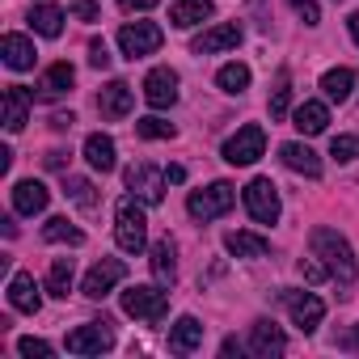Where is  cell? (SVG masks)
Returning a JSON list of instances; mask_svg holds the SVG:
<instances>
[{
  "mask_svg": "<svg viewBox=\"0 0 359 359\" xmlns=\"http://www.w3.org/2000/svg\"><path fill=\"white\" fill-rule=\"evenodd\" d=\"M287 5H292V13H296L304 26H317V22H321V9H317V0H287Z\"/></svg>",
  "mask_w": 359,
  "mask_h": 359,
  "instance_id": "f35d334b",
  "label": "cell"
},
{
  "mask_svg": "<svg viewBox=\"0 0 359 359\" xmlns=\"http://www.w3.org/2000/svg\"><path fill=\"white\" fill-rule=\"evenodd\" d=\"M300 275H304L309 283H325V279H334V275H330V266H325V262H317V254H313V258H300Z\"/></svg>",
  "mask_w": 359,
  "mask_h": 359,
  "instance_id": "74e56055",
  "label": "cell"
},
{
  "mask_svg": "<svg viewBox=\"0 0 359 359\" xmlns=\"http://www.w3.org/2000/svg\"><path fill=\"white\" fill-rule=\"evenodd\" d=\"M0 55H5V64H9L13 72H30L34 60H39V51H34V43H30L26 34H5V43H0Z\"/></svg>",
  "mask_w": 359,
  "mask_h": 359,
  "instance_id": "ffe728a7",
  "label": "cell"
},
{
  "mask_svg": "<svg viewBox=\"0 0 359 359\" xmlns=\"http://www.w3.org/2000/svg\"><path fill=\"white\" fill-rule=\"evenodd\" d=\"M72 123H76V118H72V114H51V127H55V131H68V127H72Z\"/></svg>",
  "mask_w": 359,
  "mask_h": 359,
  "instance_id": "7bdbcfd3",
  "label": "cell"
},
{
  "mask_svg": "<svg viewBox=\"0 0 359 359\" xmlns=\"http://www.w3.org/2000/svg\"><path fill=\"white\" fill-rule=\"evenodd\" d=\"M30 30L34 34H43V39H60V30H64V9L60 5H39V9H30Z\"/></svg>",
  "mask_w": 359,
  "mask_h": 359,
  "instance_id": "83f0119b",
  "label": "cell"
},
{
  "mask_svg": "<svg viewBox=\"0 0 359 359\" xmlns=\"http://www.w3.org/2000/svg\"><path fill=\"white\" fill-rule=\"evenodd\" d=\"M47 199H51V191L43 182H34V177H22V182L13 187V212L18 216H39L47 208Z\"/></svg>",
  "mask_w": 359,
  "mask_h": 359,
  "instance_id": "ac0fdd59",
  "label": "cell"
},
{
  "mask_svg": "<svg viewBox=\"0 0 359 359\" xmlns=\"http://www.w3.org/2000/svg\"><path fill=\"white\" fill-rule=\"evenodd\" d=\"M165 177H169V182H187V169H182V165H169Z\"/></svg>",
  "mask_w": 359,
  "mask_h": 359,
  "instance_id": "ee69618b",
  "label": "cell"
},
{
  "mask_svg": "<svg viewBox=\"0 0 359 359\" xmlns=\"http://www.w3.org/2000/svg\"><path fill=\"white\" fill-rule=\"evenodd\" d=\"M203 346V321L199 317H177L169 325V351L173 355H191Z\"/></svg>",
  "mask_w": 359,
  "mask_h": 359,
  "instance_id": "2e32d148",
  "label": "cell"
},
{
  "mask_svg": "<svg viewBox=\"0 0 359 359\" xmlns=\"http://www.w3.org/2000/svg\"><path fill=\"white\" fill-rule=\"evenodd\" d=\"M47 165L51 169H64V152H47Z\"/></svg>",
  "mask_w": 359,
  "mask_h": 359,
  "instance_id": "f6af8a7d",
  "label": "cell"
},
{
  "mask_svg": "<svg viewBox=\"0 0 359 359\" xmlns=\"http://www.w3.org/2000/svg\"><path fill=\"white\" fill-rule=\"evenodd\" d=\"M43 241H51V245H81L85 233H81L68 216H51V220L43 224Z\"/></svg>",
  "mask_w": 359,
  "mask_h": 359,
  "instance_id": "f1b7e54d",
  "label": "cell"
},
{
  "mask_svg": "<svg viewBox=\"0 0 359 359\" xmlns=\"http://www.w3.org/2000/svg\"><path fill=\"white\" fill-rule=\"evenodd\" d=\"M237 43H241V26H237V22H220V26L203 30V34L191 43V51H195V55H216V51H233Z\"/></svg>",
  "mask_w": 359,
  "mask_h": 359,
  "instance_id": "4fadbf2b",
  "label": "cell"
},
{
  "mask_svg": "<svg viewBox=\"0 0 359 359\" xmlns=\"http://www.w3.org/2000/svg\"><path fill=\"white\" fill-rule=\"evenodd\" d=\"M245 212L258 220V224H275L279 220V191L271 177H254L245 187Z\"/></svg>",
  "mask_w": 359,
  "mask_h": 359,
  "instance_id": "52a82bcc",
  "label": "cell"
},
{
  "mask_svg": "<svg viewBox=\"0 0 359 359\" xmlns=\"http://www.w3.org/2000/svg\"><path fill=\"white\" fill-rule=\"evenodd\" d=\"M114 241L123 254H140L148 245V216L131 195L118 199V208H114Z\"/></svg>",
  "mask_w": 359,
  "mask_h": 359,
  "instance_id": "7a4b0ae2",
  "label": "cell"
},
{
  "mask_svg": "<svg viewBox=\"0 0 359 359\" xmlns=\"http://www.w3.org/2000/svg\"><path fill=\"white\" fill-rule=\"evenodd\" d=\"M342 342H346V346H355V351H359V325H355V330H351V334H346V338H342Z\"/></svg>",
  "mask_w": 359,
  "mask_h": 359,
  "instance_id": "c3c4849f",
  "label": "cell"
},
{
  "mask_svg": "<svg viewBox=\"0 0 359 359\" xmlns=\"http://www.w3.org/2000/svg\"><path fill=\"white\" fill-rule=\"evenodd\" d=\"M72 13L81 18V22H97L102 13H97V5H93V0H76V5H72Z\"/></svg>",
  "mask_w": 359,
  "mask_h": 359,
  "instance_id": "60d3db41",
  "label": "cell"
},
{
  "mask_svg": "<svg viewBox=\"0 0 359 359\" xmlns=\"http://www.w3.org/2000/svg\"><path fill=\"white\" fill-rule=\"evenodd\" d=\"M173 254H177V250H173L169 237L152 245V279H156L161 287H173V279H177V258H173Z\"/></svg>",
  "mask_w": 359,
  "mask_h": 359,
  "instance_id": "d4e9b609",
  "label": "cell"
},
{
  "mask_svg": "<svg viewBox=\"0 0 359 359\" xmlns=\"http://www.w3.org/2000/svg\"><path fill=\"white\" fill-rule=\"evenodd\" d=\"M220 351H224V355H237V351H241V342H237V338H224V346H220Z\"/></svg>",
  "mask_w": 359,
  "mask_h": 359,
  "instance_id": "bcb514c9",
  "label": "cell"
},
{
  "mask_svg": "<svg viewBox=\"0 0 359 359\" xmlns=\"http://www.w3.org/2000/svg\"><path fill=\"white\" fill-rule=\"evenodd\" d=\"M334 5H338V0H334Z\"/></svg>",
  "mask_w": 359,
  "mask_h": 359,
  "instance_id": "681fc988",
  "label": "cell"
},
{
  "mask_svg": "<svg viewBox=\"0 0 359 359\" xmlns=\"http://www.w3.org/2000/svg\"><path fill=\"white\" fill-rule=\"evenodd\" d=\"M72 81H76V68L72 64H51L47 72H43V81H39V97L43 102H51V97H64L68 89H72Z\"/></svg>",
  "mask_w": 359,
  "mask_h": 359,
  "instance_id": "7402d4cb",
  "label": "cell"
},
{
  "mask_svg": "<svg viewBox=\"0 0 359 359\" xmlns=\"http://www.w3.org/2000/svg\"><path fill=\"white\" fill-rule=\"evenodd\" d=\"M330 156L334 161H359V135H334L330 140Z\"/></svg>",
  "mask_w": 359,
  "mask_h": 359,
  "instance_id": "836d02e7",
  "label": "cell"
},
{
  "mask_svg": "<svg viewBox=\"0 0 359 359\" xmlns=\"http://www.w3.org/2000/svg\"><path fill=\"white\" fill-rule=\"evenodd\" d=\"M72 275H76V262H72V258H55L51 271H47V292L64 300V296L72 292Z\"/></svg>",
  "mask_w": 359,
  "mask_h": 359,
  "instance_id": "4dcf8cb0",
  "label": "cell"
},
{
  "mask_svg": "<svg viewBox=\"0 0 359 359\" xmlns=\"http://www.w3.org/2000/svg\"><path fill=\"white\" fill-rule=\"evenodd\" d=\"M18 351H22L26 359H51V355H55V351H51V342H43V338H34V334L18 338Z\"/></svg>",
  "mask_w": 359,
  "mask_h": 359,
  "instance_id": "8d00e7d4",
  "label": "cell"
},
{
  "mask_svg": "<svg viewBox=\"0 0 359 359\" xmlns=\"http://www.w3.org/2000/svg\"><path fill=\"white\" fill-rule=\"evenodd\" d=\"M262 152H266V131L258 123H245L237 135L224 140V161L229 165H254Z\"/></svg>",
  "mask_w": 359,
  "mask_h": 359,
  "instance_id": "8992f818",
  "label": "cell"
},
{
  "mask_svg": "<svg viewBox=\"0 0 359 359\" xmlns=\"http://www.w3.org/2000/svg\"><path fill=\"white\" fill-rule=\"evenodd\" d=\"M233 203H237V187H233V182H212L208 191H191L187 212H191L195 220H216V216L233 212Z\"/></svg>",
  "mask_w": 359,
  "mask_h": 359,
  "instance_id": "277c9868",
  "label": "cell"
},
{
  "mask_svg": "<svg viewBox=\"0 0 359 359\" xmlns=\"http://www.w3.org/2000/svg\"><path fill=\"white\" fill-rule=\"evenodd\" d=\"M135 135H144V140H169L173 135V123H165V118H140L135 123Z\"/></svg>",
  "mask_w": 359,
  "mask_h": 359,
  "instance_id": "e575fe53",
  "label": "cell"
},
{
  "mask_svg": "<svg viewBox=\"0 0 359 359\" xmlns=\"http://www.w3.org/2000/svg\"><path fill=\"white\" fill-rule=\"evenodd\" d=\"M309 245H313V254L330 266V275L338 279V283H351L355 279V254H351V245H346V237H338L334 229H313V237H309Z\"/></svg>",
  "mask_w": 359,
  "mask_h": 359,
  "instance_id": "6da1fadb",
  "label": "cell"
},
{
  "mask_svg": "<svg viewBox=\"0 0 359 359\" xmlns=\"http://www.w3.org/2000/svg\"><path fill=\"white\" fill-rule=\"evenodd\" d=\"M118 279H127V262H123V258H102V262L85 275V287H81V292H85L89 300H102Z\"/></svg>",
  "mask_w": 359,
  "mask_h": 359,
  "instance_id": "7c38bea8",
  "label": "cell"
},
{
  "mask_svg": "<svg viewBox=\"0 0 359 359\" xmlns=\"http://www.w3.org/2000/svg\"><path fill=\"white\" fill-rule=\"evenodd\" d=\"M64 195H68L76 208H85V212H93V208H97V191H93L89 177H64Z\"/></svg>",
  "mask_w": 359,
  "mask_h": 359,
  "instance_id": "1f68e13d",
  "label": "cell"
},
{
  "mask_svg": "<svg viewBox=\"0 0 359 359\" xmlns=\"http://www.w3.org/2000/svg\"><path fill=\"white\" fill-rule=\"evenodd\" d=\"M9 304L18 313H39L43 309V296H39V283H34L30 271H13V279H9Z\"/></svg>",
  "mask_w": 359,
  "mask_h": 359,
  "instance_id": "e0dca14e",
  "label": "cell"
},
{
  "mask_svg": "<svg viewBox=\"0 0 359 359\" xmlns=\"http://www.w3.org/2000/svg\"><path fill=\"white\" fill-rule=\"evenodd\" d=\"M85 161H89L97 173H110V169H114V161H118V156H114V140H110V135H102V131H93V135L85 140Z\"/></svg>",
  "mask_w": 359,
  "mask_h": 359,
  "instance_id": "4316f807",
  "label": "cell"
},
{
  "mask_svg": "<svg viewBox=\"0 0 359 359\" xmlns=\"http://www.w3.org/2000/svg\"><path fill=\"white\" fill-rule=\"evenodd\" d=\"M123 313L135 317V321L156 325V321H165V313H169V296L156 292V287H148V283H131V287L123 292Z\"/></svg>",
  "mask_w": 359,
  "mask_h": 359,
  "instance_id": "3957f363",
  "label": "cell"
},
{
  "mask_svg": "<svg viewBox=\"0 0 359 359\" xmlns=\"http://www.w3.org/2000/svg\"><path fill=\"white\" fill-rule=\"evenodd\" d=\"M64 346H68L72 355H102V351H110V346H114V334L106 330V321H89V325L68 330Z\"/></svg>",
  "mask_w": 359,
  "mask_h": 359,
  "instance_id": "ba28073f",
  "label": "cell"
},
{
  "mask_svg": "<svg viewBox=\"0 0 359 359\" xmlns=\"http://www.w3.org/2000/svg\"><path fill=\"white\" fill-rule=\"evenodd\" d=\"M250 351L258 359H271V355H283L287 351V338H283V330L275 321H254L250 325Z\"/></svg>",
  "mask_w": 359,
  "mask_h": 359,
  "instance_id": "9a60e30c",
  "label": "cell"
},
{
  "mask_svg": "<svg viewBox=\"0 0 359 359\" xmlns=\"http://www.w3.org/2000/svg\"><path fill=\"white\" fill-rule=\"evenodd\" d=\"M287 102H292V85H287V76H279V85L271 89V118H283Z\"/></svg>",
  "mask_w": 359,
  "mask_h": 359,
  "instance_id": "d590c367",
  "label": "cell"
},
{
  "mask_svg": "<svg viewBox=\"0 0 359 359\" xmlns=\"http://www.w3.org/2000/svg\"><path fill=\"white\" fill-rule=\"evenodd\" d=\"M279 161L287 165V169H296V173H304V177H321V156L309 148V144H283L279 148Z\"/></svg>",
  "mask_w": 359,
  "mask_h": 359,
  "instance_id": "44dd1931",
  "label": "cell"
},
{
  "mask_svg": "<svg viewBox=\"0 0 359 359\" xmlns=\"http://www.w3.org/2000/svg\"><path fill=\"white\" fill-rule=\"evenodd\" d=\"M165 182H169V177H165L161 169H152L148 161H140V165L127 169V191H135V199H144V203H152V208L165 199Z\"/></svg>",
  "mask_w": 359,
  "mask_h": 359,
  "instance_id": "9c48e42d",
  "label": "cell"
},
{
  "mask_svg": "<svg viewBox=\"0 0 359 359\" xmlns=\"http://www.w3.org/2000/svg\"><path fill=\"white\" fill-rule=\"evenodd\" d=\"M30 106H34V93L26 85H9L5 89V127L9 131H22L30 123Z\"/></svg>",
  "mask_w": 359,
  "mask_h": 359,
  "instance_id": "d6986e66",
  "label": "cell"
},
{
  "mask_svg": "<svg viewBox=\"0 0 359 359\" xmlns=\"http://www.w3.org/2000/svg\"><path fill=\"white\" fill-rule=\"evenodd\" d=\"M292 123H296L300 135H321L325 123H330V110H325V102H300L292 110Z\"/></svg>",
  "mask_w": 359,
  "mask_h": 359,
  "instance_id": "603a6c76",
  "label": "cell"
},
{
  "mask_svg": "<svg viewBox=\"0 0 359 359\" xmlns=\"http://www.w3.org/2000/svg\"><path fill=\"white\" fill-rule=\"evenodd\" d=\"M161 43H165V34H161L156 22H127L118 30V47H123L127 60H144V55L161 51Z\"/></svg>",
  "mask_w": 359,
  "mask_h": 359,
  "instance_id": "5b68a950",
  "label": "cell"
},
{
  "mask_svg": "<svg viewBox=\"0 0 359 359\" xmlns=\"http://www.w3.org/2000/svg\"><path fill=\"white\" fill-rule=\"evenodd\" d=\"M224 250H229L233 258H266V254H271V241H266V237H258V233L237 229V233H229V237H224Z\"/></svg>",
  "mask_w": 359,
  "mask_h": 359,
  "instance_id": "cb8c5ba5",
  "label": "cell"
},
{
  "mask_svg": "<svg viewBox=\"0 0 359 359\" xmlns=\"http://www.w3.org/2000/svg\"><path fill=\"white\" fill-rule=\"evenodd\" d=\"M208 18H212V0H177V5L169 9V22L177 30H191V26L208 22Z\"/></svg>",
  "mask_w": 359,
  "mask_h": 359,
  "instance_id": "484cf974",
  "label": "cell"
},
{
  "mask_svg": "<svg viewBox=\"0 0 359 359\" xmlns=\"http://www.w3.org/2000/svg\"><path fill=\"white\" fill-rule=\"evenodd\" d=\"M216 85H220L224 93H245V89H250V68H245V64H224V68L216 72Z\"/></svg>",
  "mask_w": 359,
  "mask_h": 359,
  "instance_id": "d6a6232c",
  "label": "cell"
},
{
  "mask_svg": "<svg viewBox=\"0 0 359 359\" xmlns=\"http://www.w3.org/2000/svg\"><path fill=\"white\" fill-rule=\"evenodd\" d=\"M351 85H355V72H351V68H330V72L321 76V93H325L330 102H346V97H351Z\"/></svg>",
  "mask_w": 359,
  "mask_h": 359,
  "instance_id": "f546056e",
  "label": "cell"
},
{
  "mask_svg": "<svg viewBox=\"0 0 359 359\" xmlns=\"http://www.w3.org/2000/svg\"><path fill=\"white\" fill-rule=\"evenodd\" d=\"M89 64H93V68H110V51H106V43H102V39H93V43H89Z\"/></svg>",
  "mask_w": 359,
  "mask_h": 359,
  "instance_id": "ab89813d",
  "label": "cell"
},
{
  "mask_svg": "<svg viewBox=\"0 0 359 359\" xmlns=\"http://www.w3.org/2000/svg\"><path fill=\"white\" fill-rule=\"evenodd\" d=\"M131 106H135V89H131L127 81H110V85L97 93V110H102V118H127Z\"/></svg>",
  "mask_w": 359,
  "mask_h": 359,
  "instance_id": "5bb4252c",
  "label": "cell"
},
{
  "mask_svg": "<svg viewBox=\"0 0 359 359\" xmlns=\"http://www.w3.org/2000/svg\"><path fill=\"white\" fill-rule=\"evenodd\" d=\"M144 102L152 110H169L177 102V72L173 68H152L144 76Z\"/></svg>",
  "mask_w": 359,
  "mask_h": 359,
  "instance_id": "8fae6325",
  "label": "cell"
},
{
  "mask_svg": "<svg viewBox=\"0 0 359 359\" xmlns=\"http://www.w3.org/2000/svg\"><path fill=\"white\" fill-rule=\"evenodd\" d=\"M346 26H351V39H355V43H359V9H355V13H351V22H346Z\"/></svg>",
  "mask_w": 359,
  "mask_h": 359,
  "instance_id": "7dc6e473",
  "label": "cell"
},
{
  "mask_svg": "<svg viewBox=\"0 0 359 359\" xmlns=\"http://www.w3.org/2000/svg\"><path fill=\"white\" fill-rule=\"evenodd\" d=\"M118 5L127 9V13H148V9H156L161 0H118Z\"/></svg>",
  "mask_w": 359,
  "mask_h": 359,
  "instance_id": "b9f144b4",
  "label": "cell"
},
{
  "mask_svg": "<svg viewBox=\"0 0 359 359\" xmlns=\"http://www.w3.org/2000/svg\"><path fill=\"white\" fill-rule=\"evenodd\" d=\"M283 304H287L292 321H296L304 334H313V330L321 325V317H325V304H321L313 292H296V287H287V292H283Z\"/></svg>",
  "mask_w": 359,
  "mask_h": 359,
  "instance_id": "30bf717a",
  "label": "cell"
}]
</instances>
